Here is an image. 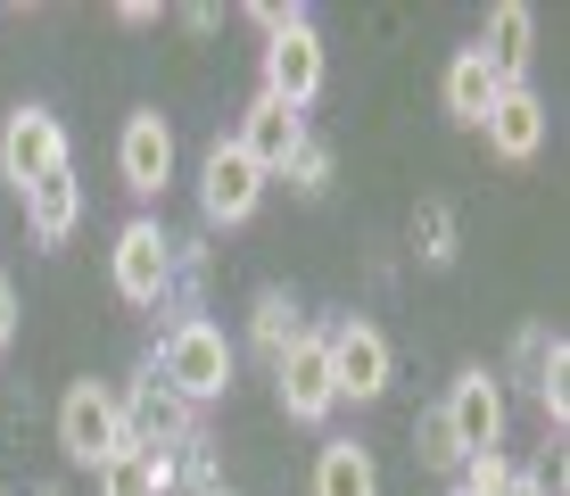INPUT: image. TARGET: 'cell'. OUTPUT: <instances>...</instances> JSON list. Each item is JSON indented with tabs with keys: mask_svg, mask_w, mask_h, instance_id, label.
<instances>
[{
	"mask_svg": "<svg viewBox=\"0 0 570 496\" xmlns=\"http://www.w3.org/2000/svg\"><path fill=\"white\" fill-rule=\"evenodd\" d=\"M273 389H282V414H289V422H331L340 389H331V356H323L314 331H306L289 356H273Z\"/></svg>",
	"mask_w": 570,
	"mask_h": 496,
	"instance_id": "cell-8",
	"label": "cell"
},
{
	"mask_svg": "<svg viewBox=\"0 0 570 496\" xmlns=\"http://www.w3.org/2000/svg\"><path fill=\"white\" fill-rule=\"evenodd\" d=\"M116 298L125 307H157L166 298V282H174V241H166V224L157 215H132L125 232H116Z\"/></svg>",
	"mask_w": 570,
	"mask_h": 496,
	"instance_id": "cell-4",
	"label": "cell"
},
{
	"mask_svg": "<svg viewBox=\"0 0 570 496\" xmlns=\"http://www.w3.org/2000/svg\"><path fill=\"white\" fill-rule=\"evenodd\" d=\"M323 356H331V389L356 397V406H372V397L389 389V340L372 323H340L323 340Z\"/></svg>",
	"mask_w": 570,
	"mask_h": 496,
	"instance_id": "cell-10",
	"label": "cell"
},
{
	"mask_svg": "<svg viewBox=\"0 0 570 496\" xmlns=\"http://www.w3.org/2000/svg\"><path fill=\"white\" fill-rule=\"evenodd\" d=\"M314 91H323V33L314 26H289L265 42V99H282V108H314Z\"/></svg>",
	"mask_w": 570,
	"mask_h": 496,
	"instance_id": "cell-7",
	"label": "cell"
},
{
	"mask_svg": "<svg viewBox=\"0 0 570 496\" xmlns=\"http://www.w3.org/2000/svg\"><path fill=\"white\" fill-rule=\"evenodd\" d=\"M480 58H488V75L513 91L521 75H529V58H538V17H529L521 0H497L488 26H480Z\"/></svg>",
	"mask_w": 570,
	"mask_h": 496,
	"instance_id": "cell-12",
	"label": "cell"
},
{
	"mask_svg": "<svg viewBox=\"0 0 570 496\" xmlns=\"http://www.w3.org/2000/svg\"><path fill=\"white\" fill-rule=\"evenodd\" d=\"M446 430H455V455L471 464V455H504V389L488 364H471L455 389H446Z\"/></svg>",
	"mask_w": 570,
	"mask_h": 496,
	"instance_id": "cell-5",
	"label": "cell"
},
{
	"mask_svg": "<svg viewBox=\"0 0 570 496\" xmlns=\"http://www.w3.org/2000/svg\"><path fill=\"white\" fill-rule=\"evenodd\" d=\"M257 198H265V166H257L240 142H215L207 166H199V207H207V224H248V215H257Z\"/></svg>",
	"mask_w": 570,
	"mask_h": 496,
	"instance_id": "cell-6",
	"label": "cell"
},
{
	"mask_svg": "<svg viewBox=\"0 0 570 496\" xmlns=\"http://www.w3.org/2000/svg\"><path fill=\"white\" fill-rule=\"evenodd\" d=\"M282 174H289V183H298L306 198H323V191H331V149H323V142L306 133V142H298V157H289Z\"/></svg>",
	"mask_w": 570,
	"mask_h": 496,
	"instance_id": "cell-22",
	"label": "cell"
},
{
	"mask_svg": "<svg viewBox=\"0 0 570 496\" xmlns=\"http://www.w3.org/2000/svg\"><path fill=\"white\" fill-rule=\"evenodd\" d=\"M232 142H240L248 157H257L265 174H282L289 157H298V142H306V116L298 108H282V99H248V116H240V133H232Z\"/></svg>",
	"mask_w": 570,
	"mask_h": 496,
	"instance_id": "cell-14",
	"label": "cell"
},
{
	"mask_svg": "<svg viewBox=\"0 0 570 496\" xmlns=\"http://www.w3.org/2000/svg\"><path fill=\"white\" fill-rule=\"evenodd\" d=\"M174 488V455L125 447L116 464H100V496H166Z\"/></svg>",
	"mask_w": 570,
	"mask_h": 496,
	"instance_id": "cell-18",
	"label": "cell"
},
{
	"mask_svg": "<svg viewBox=\"0 0 570 496\" xmlns=\"http://www.w3.org/2000/svg\"><path fill=\"white\" fill-rule=\"evenodd\" d=\"M562 372H570V356H562V340H554V348H546V364H538V406L554 414V422L570 414V389H562Z\"/></svg>",
	"mask_w": 570,
	"mask_h": 496,
	"instance_id": "cell-23",
	"label": "cell"
},
{
	"mask_svg": "<svg viewBox=\"0 0 570 496\" xmlns=\"http://www.w3.org/2000/svg\"><path fill=\"white\" fill-rule=\"evenodd\" d=\"M116 414H125V439H132V447H149V455L190 447V406H183L174 389H157V381H141L132 397H116Z\"/></svg>",
	"mask_w": 570,
	"mask_h": 496,
	"instance_id": "cell-11",
	"label": "cell"
},
{
	"mask_svg": "<svg viewBox=\"0 0 570 496\" xmlns=\"http://www.w3.org/2000/svg\"><path fill=\"white\" fill-rule=\"evenodd\" d=\"M497 75H488V58L480 50H463L455 58V67H446V116H455V125H471V133H480L488 125V108H497Z\"/></svg>",
	"mask_w": 570,
	"mask_h": 496,
	"instance_id": "cell-16",
	"label": "cell"
},
{
	"mask_svg": "<svg viewBox=\"0 0 570 496\" xmlns=\"http://www.w3.org/2000/svg\"><path fill=\"white\" fill-rule=\"evenodd\" d=\"M414 455L430 471H463V455H455V430H446V414H422L414 422Z\"/></svg>",
	"mask_w": 570,
	"mask_h": 496,
	"instance_id": "cell-21",
	"label": "cell"
},
{
	"mask_svg": "<svg viewBox=\"0 0 570 496\" xmlns=\"http://www.w3.org/2000/svg\"><path fill=\"white\" fill-rule=\"evenodd\" d=\"M17 340V290H9V273H0V348Z\"/></svg>",
	"mask_w": 570,
	"mask_h": 496,
	"instance_id": "cell-25",
	"label": "cell"
},
{
	"mask_svg": "<svg viewBox=\"0 0 570 496\" xmlns=\"http://www.w3.org/2000/svg\"><path fill=\"white\" fill-rule=\"evenodd\" d=\"M414 249L430 256V265H446V256H455V215H446L439 198H422V207H414Z\"/></svg>",
	"mask_w": 570,
	"mask_h": 496,
	"instance_id": "cell-20",
	"label": "cell"
},
{
	"mask_svg": "<svg viewBox=\"0 0 570 496\" xmlns=\"http://www.w3.org/2000/svg\"><path fill=\"white\" fill-rule=\"evenodd\" d=\"M26 224H33V241H67V232L83 224V183H75V174L33 183V191H26Z\"/></svg>",
	"mask_w": 570,
	"mask_h": 496,
	"instance_id": "cell-15",
	"label": "cell"
},
{
	"mask_svg": "<svg viewBox=\"0 0 570 496\" xmlns=\"http://www.w3.org/2000/svg\"><path fill=\"white\" fill-rule=\"evenodd\" d=\"M58 447H67V464H83V471L116 464V455L132 447V439H125V414H116V389L75 381L67 397H58Z\"/></svg>",
	"mask_w": 570,
	"mask_h": 496,
	"instance_id": "cell-2",
	"label": "cell"
},
{
	"mask_svg": "<svg viewBox=\"0 0 570 496\" xmlns=\"http://www.w3.org/2000/svg\"><path fill=\"white\" fill-rule=\"evenodd\" d=\"M314 496H381V471H372V455L356 439H331L314 455Z\"/></svg>",
	"mask_w": 570,
	"mask_h": 496,
	"instance_id": "cell-17",
	"label": "cell"
},
{
	"mask_svg": "<svg viewBox=\"0 0 570 496\" xmlns=\"http://www.w3.org/2000/svg\"><path fill=\"white\" fill-rule=\"evenodd\" d=\"M50 174H67V125H58L50 108H9L0 116V183L26 198L33 183H50Z\"/></svg>",
	"mask_w": 570,
	"mask_h": 496,
	"instance_id": "cell-3",
	"label": "cell"
},
{
	"mask_svg": "<svg viewBox=\"0 0 570 496\" xmlns=\"http://www.w3.org/2000/svg\"><path fill=\"white\" fill-rule=\"evenodd\" d=\"M504 480H513V464H504V455H471L455 496H504Z\"/></svg>",
	"mask_w": 570,
	"mask_h": 496,
	"instance_id": "cell-24",
	"label": "cell"
},
{
	"mask_svg": "<svg viewBox=\"0 0 570 496\" xmlns=\"http://www.w3.org/2000/svg\"><path fill=\"white\" fill-rule=\"evenodd\" d=\"M298 340H306L298 298H289V290H265V298H257V348H265V356H289Z\"/></svg>",
	"mask_w": 570,
	"mask_h": 496,
	"instance_id": "cell-19",
	"label": "cell"
},
{
	"mask_svg": "<svg viewBox=\"0 0 570 496\" xmlns=\"http://www.w3.org/2000/svg\"><path fill=\"white\" fill-rule=\"evenodd\" d=\"M504 496H554L546 480H529V471H513V480H504Z\"/></svg>",
	"mask_w": 570,
	"mask_h": 496,
	"instance_id": "cell-26",
	"label": "cell"
},
{
	"mask_svg": "<svg viewBox=\"0 0 570 496\" xmlns=\"http://www.w3.org/2000/svg\"><path fill=\"white\" fill-rule=\"evenodd\" d=\"M488 149L504 157V166H529V157L546 149V108H538V91L513 84V91H497V108H488Z\"/></svg>",
	"mask_w": 570,
	"mask_h": 496,
	"instance_id": "cell-13",
	"label": "cell"
},
{
	"mask_svg": "<svg viewBox=\"0 0 570 496\" xmlns=\"http://www.w3.org/2000/svg\"><path fill=\"white\" fill-rule=\"evenodd\" d=\"M232 364H240L232 340H224L215 323H199V314H190V323H174L166 340H157V389H174L183 406H215V397L232 389Z\"/></svg>",
	"mask_w": 570,
	"mask_h": 496,
	"instance_id": "cell-1",
	"label": "cell"
},
{
	"mask_svg": "<svg viewBox=\"0 0 570 496\" xmlns=\"http://www.w3.org/2000/svg\"><path fill=\"white\" fill-rule=\"evenodd\" d=\"M116 174H125V191L132 198H157L174 183V125L157 108L141 116H125V142H116Z\"/></svg>",
	"mask_w": 570,
	"mask_h": 496,
	"instance_id": "cell-9",
	"label": "cell"
}]
</instances>
